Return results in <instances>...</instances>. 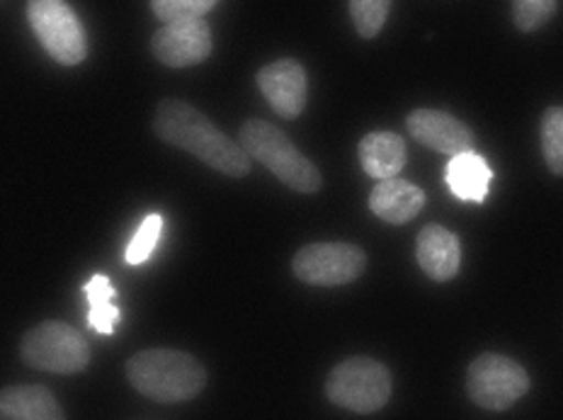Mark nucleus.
<instances>
[{"instance_id": "1", "label": "nucleus", "mask_w": 563, "mask_h": 420, "mask_svg": "<svg viewBox=\"0 0 563 420\" xmlns=\"http://www.w3.org/2000/svg\"><path fill=\"white\" fill-rule=\"evenodd\" d=\"M154 132L175 148L190 151L209 168L229 175V178H245L251 173V156L243 146L219 132L207 117L183 100H163L154 117Z\"/></svg>"}, {"instance_id": "2", "label": "nucleus", "mask_w": 563, "mask_h": 420, "mask_svg": "<svg viewBox=\"0 0 563 420\" xmlns=\"http://www.w3.org/2000/svg\"><path fill=\"white\" fill-rule=\"evenodd\" d=\"M132 387L158 404L190 401L205 389L207 372L180 350H144L126 363Z\"/></svg>"}, {"instance_id": "3", "label": "nucleus", "mask_w": 563, "mask_h": 420, "mask_svg": "<svg viewBox=\"0 0 563 420\" xmlns=\"http://www.w3.org/2000/svg\"><path fill=\"white\" fill-rule=\"evenodd\" d=\"M239 139L245 154L261 161L287 188L307 195L321 190L323 180L319 168L275 124L263 120H249L241 126Z\"/></svg>"}, {"instance_id": "4", "label": "nucleus", "mask_w": 563, "mask_h": 420, "mask_svg": "<svg viewBox=\"0 0 563 420\" xmlns=\"http://www.w3.org/2000/svg\"><path fill=\"white\" fill-rule=\"evenodd\" d=\"M325 396L355 413H374L391 399V372L372 357H350L325 382Z\"/></svg>"}, {"instance_id": "5", "label": "nucleus", "mask_w": 563, "mask_h": 420, "mask_svg": "<svg viewBox=\"0 0 563 420\" xmlns=\"http://www.w3.org/2000/svg\"><path fill=\"white\" fill-rule=\"evenodd\" d=\"M20 355L25 365L54 372V375H76L84 372L90 363V345L78 333L62 321H44L22 338Z\"/></svg>"}, {"instance_id": "6", "label": "nucleus", "mask_w": 563, "mask_h": 420, "mask_svg": "<svg viewBox=\"0 0 563 420\" xmlns=\"http://www.w3.org/2000/svg\"><path fill=\"white\" fill-rule=\"evenodd\" d=\"M27 18L37 40L54 62L62 66H76L84 62L88 54L86 30L68 3L64 0H30Z\"/></svg>"}, {"instance_id": "7", "label": "nucleus", "mask_w": 563, "mask_h": 420, "mask_svg": "<svg viewBox=\"0 0 563 420\" xmlns=\"http://www.w3.org/2000/svg\"><path fill=\"white\" fill-rule=\"evenodd\" d=\"M466 391L476 406L488 411H506L530 391V377L515 360L486 353L468 367Z\"/></svg>"}, {"instance_id": "8", "label": "nucleus", "mask_w": 563, "mask_h": 420, "mask_svg": "<svg viewBox=\"0 0 563 420\" xmlns=\"http://www.w3.org/2000/svg\"><path fill=\"white\" fill-rule=\"evenodd\" d=\"M367 255L352 243H311L303 246L291 263L301 283L313 287H338L355 283L365 273Z\"/></svg>"}, {"instance_id": "9", "label": "nucleus", "mask_w": 563, "mask_h": 420, "mask_svg": "<svg viewBox=\"0 0 563 420\" xmlns=\"http://www.w3.org/2000/svg\"><path fill=\"white\" fill-rule=\"evenodd\" d=\"M151 49L161 64L170 68L195 66L211 54V30L202 18L166 22L154 34Z\"/></svg>"}, {"instance_id": "10", "label": "nucleus", "mask_w": 563, "mask_h": 420, "mask_svg": "<svg viewBox=\"0 0 563 420\" xmlns=\"http://www.w3.org/2000/svg\"><path fill=\"white\" fill-rule=\"evenodd\" d=\"M257 88L263 90L269 108L285 120H295L307 108L309 80L303 66L295 58H282V62L263 66L257 74Z\"/></svg>"}, {"instance_id": "11", "label": "nucleus", "mask_w": 563, "mask_h": 420, "mask_svg": "<svg viewBox=\"0 0 563 420\" xmlns=\"http://www.w3.org/2000/svg\"><path fill=\"white\" fill-rule=\"evenodd\" d=\"M408 132L418 144L440 154L456 156L464 151H474V132L464 122L442 110H416L408 114Z\"/></svg>"}, {"instance_id": "12", "label": "nucleus", "mask_w": 563, "mask_h": 420, "mask_svg": "<svg viewBox=\"0 0 563 420\" xmlns=\"http://www.w3.org/2000/svg\"><path fill=\"white\" fill-rule=\"evenodd\" d=\"M418 265L435 283H448L456 277L462 265V246L460 239L440 224H430L420 231L416 243Z\"/></svg>"}, {"instance_id": "13", "label": "nucleus", "mask_w": 563, "mask_h": 420, "mask_svg": "<svg viewBox=\"0 0 563 420\" xmlns=\"http://www.w3.org/2000/svg\"><path fill=\"white\" fill-rule=\"evenodd\" d=\"M422 207H426V192L401 178L379 180L369 195V209L386 224H406L420 214Z\"/></svg>"}, {"instance_id": "14", "label": "nucleus", "mask_w": 563, "mask_h": 420, "mask_svg": "<svg viewBox=\"0 0 563 420\" xmlns=\"http://www.w3.org/2000/svg\"><path fill=\"white\" fill-rule=\"evenodd\" d=\"M0 418L3 420H62V404L42 384H22L0 391Z\"/></svg>"}, {"instance_id": "15", "label": "nucleus", "mask_w": 563, "mask_h": 420, "mask_svg": "<svg viewBox=\"0 0 563 420\" xmlns=\"http://www.w3.org/2000/svg\"><path fill=\"white\" fill-rule=\"evenodd\" d=\"M408 158L406 142L391 132H372L360 142V163L377 180L396 178Z\"/></svg>"}, {"instance_id": "16", "label": "nucleus", "mask_w": 563, "mask_h": 420, "mask_svg": "<svg viewBox=\"0 0 563 420\" xmlns=\"http://www.w3.org/2000/svg\"><path fill=\"white\" fill-rule=\"evenodd\" d=\"M448 185L454 197H460L464 202H484L493 173L488 163L481 158L474 151H464V154L452 156L448 166Z\"/></svg>"}, {"instance_id": "17", "label": "nucleus", "mask_w": 563, "mask_h": 420, "mask_svg": "<svg viewBox=\"0 0 563 420\" xmlns=\"http://www.w3.org/2000/svg\"><path fill=\"white\" fill-rule=\"evenodd\" d=\"M86 295L90 301V329H96L100 335H112L117 321H120V309L112 305L114 287L104 275H96L86 285Z\"/></svg>"}, {"instance_id": "18", "label": "nucleus", "mask_w": 563, "mask_h": 420, "mask_svg": "<svg viewBox=\"0 0 563 420\" xmlns=\"http://www.w3.org/2000/svg\"><path fill=\"white\" fill-rule=\"evenodd\" d=\"M542 151L549 170L563 175V108H549L542 117Z\"/></svg>"}, {"instance_id": "19", "label": "nucleus", "mask_w": 563, "mask_h": 420, "mask_svg": "<svg viewBox=\"0 0 563 420\" xmlns=\"http://www.w3.org/2000/svg\"><path fill=\"white\" fill-rule=\"evenodd\" d=\"M391 0H350V15L362 37H377L386 18H389Z\"/></svg>"}, {"instance_id": "20", "label": "nucleus", "mask_w": 563, "mask_h": 420, "mask_svg": "<svg viewBox=\"0 0 563 420\" xmlns=\"http://www.w3.org/2000/svg\"><path fill=\"white\" fill-rule=\"evenodd\" d=\"M161 229H163V219L158 214H148L144 221H141V226L136 229V236L132 239V243H129L124 261L129 265L146 263L156 248Z\"/></svg>"}, {"instance_id": "21", "label": "nucleus", "mask_w": 563, "mask_h": 420, "mask_svg": "<svg viewBox=\"0 0 563 420\" xmlns=\"http://www.w3.org/2000/svg\"><path fill=\"white\" fill-rule=\"evenodd\" d=\"M556 13V0H512V20L520 32H534Z\"/></svg>"}, {"instance_id": "22", "label": "nucleus", "mask_w": 563, "mask_h": 420, "mask_svg": "<svg viewBox=\"0 0 563 420\" xmlns=\"http://www.w3.org/2000/svg\"><path fill=\"white\" fill-rule=\"evenodd\" d=\"M219 0H151V8L163 22L205 18Z\"/></svg>"}]
</instances>
